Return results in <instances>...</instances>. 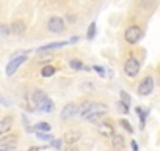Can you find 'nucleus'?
Segmentation results:
<instances>
[{"mask_svg": "<svg viewBox=\"0 0 160 151\" xmlns=\"http://www.w3.org/2000/svg\"><path fill=\"white\" fill-rule=\"evenodd\" d=\"M107 110H108V109H107L105 104L85 102V104H82V107H80V115H82L83 118H87V120H90V121H94L98 117L105 115Z\"/></svg>", "mask_w": 160, "mask_h": 151, "instance_id": "1", "label": "nucleus"}, {"mask_svg": "<svg viewBox=\"0 0 160 151\" xmlns=\"http://www.w3.org/2000/svg\"><path fill=\"white\" fill-rule=\"evenodd\" d=\"M124 71H126V74L129 76V77H135V76L138 74V71H140V61L133 57H129L124 63Z\"/></svg>", "mask_w": 160, "mask_h": 151, "instance_id": "2", "label": "nucleus"}, {"mask_svg": "<svg viewBox=\"0 0 160 151\" xmlns=\"http://www.w3.org/2000/svg\"><path fill=\"white\" fill-rule=\"evenodd\" d=\"M124 38H126V41H127L129 44L138 43L140 38H141V30H140V27H137V25L129 27V29L126 30V33H124Z\"/></svg>", "mask_w": 160, "mask_h": 151, "instance_id": "3", "label": "nucleus"}, {"mask_svg": "<svg viewBox=\"0 0 160 151\" xmlns=\"http://www.w3.org/2000/svg\"><path fill=\"white\" fill-rule=\"evenodd\" d=\"M47 29H49L52 33H61V32L64 30V21H63L61 18L53 16V18L49 19V22H47Z\"/></svg>", "mask_w": 160, "mask_h": 151, "instance_id": "4", "label": "nucleus"}, {"mask_svg": "<svg viewBox=\"0 0 160 151\" xmlns=\"http://www.w3.org/2000/svg\"><path fill=\"white\" fill-rule=\"evenodd\" d=\"M152 88H154V81L152 77H146L141 81V84L138 85V95L141 96H148L152 93Z\"/></svg>", "mask_w": 160, "mask_h": 151, "instance_id": "5", "label": "nucleus"}, {"mask_svg": "<svg viewBox=\"0 0 160 151\" xmlns=\"http://www.w3.org/2000/svg\"><path fill=\"white\" fill-rule=\"evenodd\" d=\"M25 61V57L24 55H21V57H16V58H13L10 63H8V66H7V76H13L14 72H16V69L22 65Z\"/></svg>", "mask_w": 160, "mask_h": 151, "instance_id": "6", "label": "nucleus"}, {"mask_svg": "<svg viewBox=\"0 0 160 151\" xmlns=\"http://www.w3.org/2000/svg\"><path fill=\"white\" fill-rule=\"evenodd\" d=\"M78 41V36H74L72 39H69V41H63V43H52V44H46V46H42L41 49H38V52H46V50H50V49H57V47H63V46H66V44H71V43H77Z\"/></svg>", "mask_w": 160, "mask_h": 151, "instance_id": "7", "label": "nucleus"}, {"mask_svg": "<svg viewBox=\"0 0 160 151\" xmlns=\"http://www.w3.org/2000/svg\"><path fill=\"white\" fill-rule=\"evenodd\" d=\"M98 131H99V134H101L102 137H105V138H112V137L115 135L113 126H110L108 123H101V124L98 126Z\"/></svg>", "mask_w": 160, "mask_h": 151, "instance_id": "8", "label": "nucleus"}, {"mask_svg": "<svg viewBox=\"0 0 160 151\" xmlns=\"http://www.w3.org/2000/svg\"><path fill=\"white\" fill-rule=\"evenodd\" d=\"M77 112H78V107H77L75 104H68V106H64L63 110H61V118H63V120L72 118V117H75Z\"/></svg>", "mask_w": 160, "mask_h": 151, "instance_id": "9", "label": "nucleus"}, {"mask_svg": "<svg viewBox=\"0 0 160 151\" xmlns=\"http://www.w3.org/2000/svg\"><path fill=\"white\" fill-rule=\"evenodd\" d=\"M80 137H82V132H80V131H68V132L64 134L63 140H64L68 145H72V143H75Z\"/></svg>", "mask_w": 160, "mask_h": 151, "instance_id": "10", "label": "nucleus"}, {"mask_svg": "<svg viewBox=\"0 0 160 151\" xmlns=\"http://www.w3.org/2000/svg\"><path fill=\"white\" fill-rule=\"evenodd\" d=\"M36 109H38V110H41V112H52V110H53V102L47 98V99H44L41 104H38V106H36Z\"/></svg>", "mask_w": 160, "mask_h": 151, "instance_id": "11", "label": "nucleus"}, {"mask_svg": "<svg viewBox=\"0 0 160 151\" xmlns=\"http://www.w3.org/2000/svg\"><path fill=\"white\" fill-rule=\"evenodd\" d=\"M11 32H13V33H16V35L24 33V32H25V24H24V22H21V21H18V22L11 24Z\"/></svg>", "mask_w": 160, "mask_h": 151, "instance_id": "12", "label": "nucleus"}, {"mask_svg": "<svg viewBox=\"0 0 160 151\" xmlns=\"http://www.w3.org/2000/svg\"><path fill=\"white\" fill-rule=\"evenodd\" d=\"M112 146H113V148H122V146H124V137L115 134V135L112 137Z\"/></svg>", "mask_w": 160, "mask_h": 151, "instance_id": "13", "label": "nucleus"}, {"mask_svg": "<svg viewBox=\"0 0 160 151\" xmlns=\"http://www.w3.org/2000/svg\"><path fill=\"white\" fill-rule=\"evenodd\" d=\"M10 126H11V118L10 117L3 118L2 121H0V134H5L10 129Z\"/></svg>", "mask_w": 160, "mask_h": 151, "instance_id": "14", "label": "nucleus"}, {"mask_svg": "<svg viewBox=\"0 0 160 151\" xmlns=\"http://www.w3.org/2000/svg\"><path fill=\"white\" fill-rule=\"evenodd\" d=\"M53 74H55V68L50 66V65H47V66H44L41 69V76H42V77H50V76H53Z\"/></svg>", "mask_w": 160, "mask_h": 151, "instance_id": "15", "label": "nucleus"}, {"mask_svg": "<svg viewBox=\"0 0 160 151\" xmlns=\"http://www.w3.org/2000/svg\"><path fill=\"white\" fill-rule=\"evenodd\" d=\"M137 113L140 117V124H141V129L144 128V121H146V115H148V110H144L143 107H137Z\"/></svg>", "mask_w": 160, "mask_h": 151, "instance_id": "16", "label": "nucleus"}, {"mask_svg": "<svg viewBox=\"0 0 160 151\" xmlns=\"http://www.w3.org/2000/svg\"><path fill=\"white\" fill-rule=\"evenodd\" d=\"M47 131H50V124L49 123L41 121V123L36 124V132H47Z\"/></svg>", "mask_w": 160, "mask_h": 151, "instance_id": "17", "label": "nucleus"}, {"mask_svg": "<svg viewBox=\"0 0 160 151\" xmlns=\"http://www.w3.org/2000/svg\"><path fill=\"white\" fill-rule=\"evenodd\" d=\"M69 66H71L72 69H83V68H85L83 63L80 61V60H71V61H69Z\"/></svg>", "mask_w": 160, "mask_h": 151, "instance_id": "18", "label": "nucleus"}, {"mask_svg": "<svg viewBox=\"0 0 160 151\" xmlns=\"http://www.w3.org/2000/svg\"><path fill=\"white\" fill-rule=\"evenodd\" d=\"M94 35H96V24L93 22V24H90V29L87 32V36H88V39H93Z\"/></svg>", "mask_w": 160, "mask_h": 151, "instance_id": "19", "label": "nucleus"}, {"mask_svg": "<svg viewBox=\"0 0 160 151\" xmlns=\"http://www.w3.org/2000/svg\"><path fill=\"white\" fill-rule=\"evenodd\" d=\"M121 102H124V104H130V96L126 93V91H121Z\"/></svg>", "mask_w": 160, "mask_h": 151, "instance_id": "20", "label": "nucleus"}, {"mask_svg": "<svg viewBox=\"0 0 160 151\" xmlns=\"http://www.w3.org/2000/svg\"><path fill=\"white\" fill-rule=\"evenodd\" d=\"M0 151H14V145H0Z\"/></svg>", "mask_w": 160, "mask_h": 151, "instance_id": "21", "label": "nucleus"}, {"mask_svg": "<svg viewBox=\"0 0 160 151\" xmlns=\"http://www.w3.org/2000/svg\"><path fill=\"white\" fill-rule=\"evenodd\" d=\"M121 124H122V128H124V129H127L129 132H133V129L130 128V123H129V121H126V120H121Z\"/></svg>", "mask_w": 160, "mask_h": 151, "instance_id": "22", "label": "nucleus"}, {"mask_svg": "<svg viewBox=\"0 0 160 151\" xmlns=\"http://www.w3.org/2000/svg\"><path fill=\"white\" fill-rule=\"evenodd\" d=\"M7 35H8V25L3 24L2 25V36H7Z\"/></svg>", "mask_w": 160, "mask_h": 151, "instance_id": "23", "label": "nucleus"}, {"mask_svg": "<svg viewBox=\"0 0 160 151\" xmlns=\"http://www.w3.org/2000/svg\"><path fill=\"white\" fill-rule=\"evenodd\" d=\"M38 137H41L42 140H50V142H52V138H53V137H49V135H46V134H41V132H38Z\"/></svg>", "mask_w": 160, "mask_h": 151, "instance_id": "24", "label": "nucleus"}, {"mask_svg": "<svg viewBox=\"0 0 160 151\" xmlns=\"http://www.w3.org/2000/svg\"><path fill=\"white\" fill-rule=\"evenodd\" d=\"M94 69H96V71H98L101 76H104V74H105V69H104L102 66H94Z\"/></svg>", "mask_w": 160, "mask_h": 151, "instance_id": "25", "label": "nucleus"}, {"mask_svg": "<svg viewBox=\"0 0 160 151\" xmlns=\"http://www.w3.org/2000/svg\"><path fill=\"white\" fill-rule=\"evenodd\" d=\"M132 149H133V151H138V146H137V142H132Z\"/></svg>", "mask_w": 160, "mask_h": 151, "instance_id": "26", "label": "nucleus"}, {"mask_svg": "<svg viewBox=\"0 0 160 151\" xmlns=\"http://www.w3.org/2000/svg\"><path fill=\"white\" fill-rule=\"evenodd\" d=\"M64 151H75L74 148H68V149H64Z\"/></svg>", "mask_w": 160, "mask_h": 151, "instance_id": "27", "label": "nucleus"}]
</instances>
